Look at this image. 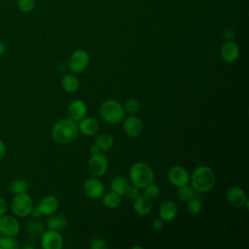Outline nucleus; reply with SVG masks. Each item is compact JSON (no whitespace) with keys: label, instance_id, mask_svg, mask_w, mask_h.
Returning <instances> with one entry per match:
<instances>
[{"label":"nucleus","instance_id":"nucleus-19","mask_svg":"<svg viewBox=\"0 0 249 249\" xmlns=\"http://www.w3.org/2000/svg\"><path fill=\"white\" fill-rule=\"evenodd\" d=\"M38 205L43 215L50 216L56 212L58 208V200L54 196L47 195L40 200Z\"/></svg>","mask_w":249,"mask_h":249},{"label":"nucleus","instance_id":"nucleus-33","mask_svg":"<svg viewBox=\"0 0 249 249\" xmlns=\"http://www.w3.org/2000/svg\"><path fill=\"white\" fill-rule=\"evenodd\" d=\"M124 196H125V197L128 199L134 200L139 196V189L134 185H129L125 190Z\"/></svg>","mask_w":249,"mask_h":249},{"label":"nucleus","instance_id":"nucleus-39","mask_svg":"<svg viewBox=\"0 0 249 249\" xmlns=\"http://www.w3.org/2000/svg\"><path fill=\"white\" fill-rule=\"evenodd\" d=\"M5 155H6V146L4 142L0 139V161L4 159Z\"/></svg>","mask_w":249,"mask_h":249},{"label":"nucleus","instance_id":"nucleus-27","mask_svg":"<svg viewBox=\"0 0 249 249\" xmlns=\"http://www.w3.org/2000/svg\"><path fill=\"white\" fill-rule=\"evenodd\" d=\"M18 243L15 236L0 234V249H18Z\"/></svg>","mask_w":249,"mask_h":249},{"label":"nucleus","instance_id":"nucleus-11","mask_svg":"<svg viewBox=\"0 0 249 249\" xmlns=\"http://www.w3.org/2000/svg\"><path fill=\"white\" fill-rule=\"evenodd\" d=\"M83 189L85 194L92 199L100 198L104 194V185L97 177H90L84 182Z\"/></svg>","mask_w":249,"mask_h":249},{"label":"nucleus","instance_id":"nucleus-7","mask_svg":"<svg viewBox=\"0 0 249 249\" xmlns=\"http://www.w3.org/2000/svg\"><path fill=\"white\" fill-rule=\"evenodd\" d=\"M88 167L89 173L93 177L103 176L108 169V159L105 155L100 153L90 155V158L88 162Z\"/></svg>","mask_w":249,"mask_h":249},{"label":"nucleus","instance_id":"nucleus-34","mask_svg":"<svg viewBox=\"0 0 249 249\" xmlns=\"http://www.w3.org/2000/svg\"><path fill=\"white\" fill-rule=\"evenodd\" d=\"M89 248H91V249H106L107 244L104 239H102L100 237H96L90 241Z\"/></svg>","mask_w":249,"mask_h":249},{"label":"nucleus","instance_id":"nucleus-14","mask_svg":"<svg viewBox=\"0 0 249 249\" xmlns=\"http://www.w3.org/2000/svg\"><path fill=\"white\" fill-rule=\"evenodd\" d=\"M222 59L226 63L234 62L239 56V48L232 40H227L220 49Z\"/></svg>","mask_w":249,"mask_h":249},{"label":"nucleus","instance_id":"nucleus-28","mask_svg":"<svg viewBox=\"0 0 249 249\" xmlns=\"http://www.w3.org/2000/svg\"><path fill=\"white\" fill-rule=\"evenodd\" d=\"M187 210H188L189 213H191L193 215H196V214L201 212V210H202V203L200 201V198H198L196 196H196L192 199H190L187 202Z\"/></svg>","mask_w":249,"mask_h":249},{"label":"nucleus","instance_id":"nucleus-17","mask_svg":"<svg viewBox=\"0 0 249 249\" xmlns=\"http://www.w3.org/2000/svg\"><path fill=\"white\" fill-rule=\"evenodd\" d=\"M78 128L79 132L86 136H92L94 135L99 129L98 122L90 117H85L81 121H79Z\"/></svg>","mask_w":249,"mask_h":249},{"label":"nucleus","instance_id":"nucleus-35","mask_svg":"<svg viewBox=\"0 0 249 249\" xmlns=\"http://www.w3.org/2000/svg\"><path fill=\"white\" fill-rule=\"evenodd\" d=\"M223 37L227 40H232L234 38V31L231 28H226L223 31Z\"/></svg>","mask_w":249,"mask_h":249},{"label":"nucleus","instance_id":"nucleus-9","mask_svg":"<svg viewBox=\"0 0 249 249\" xmlns=\"http://www.w3.org/2000/svg\"><path fill=\"white\" fill-rule=\"evenodd\" d=\"M168 180L173 186L179 188L189 184L190 174L185 167L181 165H175L168 171Z\"/></svg>","mask_w":249,"mask_h":249},{"label":"nucleus","instance_id":"nucleus-24","mask_svg":"<svg viewBox=\"0 0 249 249\" xmlns=\"http://www.w3.org/2000/svg\"><path fill=\"white\" fill-rule=\"evenodd\" d=\"M28 189H29V185H28L27 181L23 178H17L15 180H13L9 185V190L14 196L18 195V194L27 193Z\"/></svg>","mask_w":249,"mask_h":249},{"label":"nucleus","instance_id":"nucleus-13","mask_svg":"<svg viewBox=\"0 0 249 249\" xmlns=\"http://www.w3.org/2000/svg\"><path fill=\"white\" fill-rule=\"evenodd\" d=\"M87 112H88V108L86 103L80 99L73 100L71 103L68 104L66 108V114L68 119L74 122H79L83 118H85L87 115Z\"/></svg>","mask_w":249,"mask_h":249},{"label":"nucleus","instance_id":"nucleus-38","mask_svg":"<svg viewBox=\"0 0 249 249\" xmlns=\"http://www.w3.org/2000/svg\"><path fill=\"white\" fill-rule=\"evenodd\" d=\"M163 221L159 217L158 219H155L154 221H153V224H152V226H153V229H155V230H157V231H160V230H161L162 228H163Z\"/></svg>","mask_w":249,"mask_h":249},{"label":"nucleus","instance_id":"nucleus-36","mask_svg":"<svg viewBox=\"0 0 249 249\" xmlns=\"http://www.w3.org/2000/svg\"><path fill=\"white\" fill-rule=\"evenodd\" d=\"M30 215L33 217V218H40L43 216L42 212H41V209L39 207V205H33L32 209H31V212H30Z\"/></svg>","mask_w":249,"mask_h":249},{"label":"nucleus","instance_id":"nucleus-12","mask_svg":"<svg viewBox=\"0 0 249 249\" xmlns=\"http://www.w3.org/2000/svg\"><path fill=\"white\" fill-rule=\"evenodd\" d=\"M123 121V129L127 136L135 138L141 134L143 129V123L138 117L130 115Z\"/></svg>","mask_w":249,"mask_h":249},{"label":"nucleus","instance_id":"nucleus-6","mask_svg":"<svg viewBox=\"0 0 249 249\" xmlns=\"http://www.w3.org/2000/svg\"><path fill=\"white\" fill-rule=\"evenodd\" d=\"M89 55L88 52L85 50L79 49L72 53L68 61V68L73 73H81L83 72L89 65Z\"/></svg>","mask_w":249,"mask_h":249},{"label":"nucleus","instance_id":"nucleus-1","mask_svg":"<svg viewBox=\"0 0 249 249\" xmlns=\"http://www.w3.org/2000/svg\"><path fill=\"white\" fill-rule=\"evenodd\" d=\"M53 139L60 144H67L76 139L79 133L78 124L70 119H61L52 127Z\"/></svg>","mask_w":249,"mask_h":249},{"label":"nucleus","instance_id":"nucleus-37","mask_svg":"<svg viewBox=\"0 0 249 249\" xmlns=\"http://www.w3.org/2000/svg\"><path fill=\"white\" fill-rule=\"evenodd\" d=\"M7 209H8L7 200L4 197L0 196V216L4 215L7 212Z\"/></svg>","mask_w":249,"mask_h":249},{"label":"nucleus","instance_id":"nucleus-3","mask_svg":"<svg viewBox=\"0 0 249 249\" xmlns=\"http://www.w3.org/2000/svg\"><path fill=\"white\" fill-rule=\"evenodd\" d=\"M129 179L138 189H144L154 182L155 174L153 169L143 161L134 162L129 169Z\"/></svg>","mask_w":249,"mask_h":249},{"label":"nucleus","instance_id":"nucleus-32","mask_svg":"<svg viewBox=\"0 0 249 249\" xmlns=\"http://www.w3.org/2000/svg\"><path fill=\"white\" fill-rule=\"evenodd\" d=\"M124 111L127 112L129 115L136 114L140 109V103L135 98H129L124 103Z\"/></svg>","mask_w":249,"mask_h":249},{"label":"nucleus","instance_id":"nucleus-4","mask_svg":"<svg viewBox=\"0 0 249 249\" xmlns=\"http://www.w3.org/2000/svg\"><path fill=\"white\" fill-rule=\"evenodd\" d=\"M103 121L109 124H117L124 119V109L122 104L114 99L105 100L99 108Z\"/></svg>","mask_w":249,"mask_h":249},{"label":"nucleus","instance_id":"nucleus-41","mask_svg":"<svg viewBox=\"0 0 249 249\" xmlns=\"http://www.w3.org/2000/svg\"><path fill=\"white\" fill-rule=\"evenodd\" d=\"M6 51V46L4 44V42L0 41V55H2Z\"/></svg>","mask_w":249,"mask_h":249},{"label":"nucleus","instance_id":"nucleus-8","mask_svg":"<svg viewBox=\"0 0 249 249\" xmlns=\"http://www.w3.org/2000/svg\"><path fill=\"white\" fill-rule=\"evenodd\" d=\"M20 231V224L16 216L4 214L0 216V234L17 236Z\"/></svg>","mask_w":249,"mask_h":249},{"label":"nucleus","instance_id":"nucleus-5","mask_svg":"<svg viewBox=\"0 0 249 249\" xmlns=\"http://www.w3.org/2000/svg\"><path fill=\"white\" fill-rule=\"evenodd\" d=\"M33 205V199L27 193L18 194L15 195L12 199L11 210L16 217L24 218L30 215Z\"/></svg>","mask_w":249,"mask_h":249},{"label":"nucleus","instance_id":"nucleus-21","mask_svg":"<svg viewBox=\"0 0 249 249\" xmlns=\"http://www.w3.org/2000/svg\"><path fill=\"white\" fill-rule=\"evenodd\" d=\"M67 226V220L62 215H54L52 214L47 219V227L49 230L60 231L64 230Z\"/></svg>","mask_w":249,"mask_h":249},{"label":"nucleus","instance_id":"nucleus-40","mask_svg":"<svg viewBox=\"0 0 249 249\" xmlns=\"http://www.w3.org/2000/svg\"><path fill=\"white\" fill-rule=\"evenodd\" d=\"M89 152H90V155H94V154L100 153L99 149H98V148H97L95 145H93V146H91V147H90V149H89Z\"/></svg>","mask_w":249,"mask_h":249},{"label":"nucleus","instance_id":"nucleus-31","mask_svg":"<svg viewBox=\"0 0 249 249\" xmlns=\"http://www.w3.org/2000/svg\"><path fill=\"white\" fill-rule=\"evenodd\" d=\"M160 190L159 188V186L151 183L150 185H148L147 187L144 188V196H146L147 197H149L151 200H155L160 196Z\"/></svg>","mask_w":249,"mask_h":249},{"label":"nucleus","instance_id":"nucleus-15","mask_svg":"<svg viewBox=\"0 0 249 249\" xmlns=\"http://www.w3.org/2000/svg\"><path fill=\"white\" fill-rule=\"evenodd\" d=\"M226 197L228 202L234 207L243 206L248 200L245 192L238 186L231 187L226 194Z\"/></svg>","mask_w":249,"mask_h":249},{"label":"nucleus","instance_id":"nucleus-23","mask_svg":"<svg viewBox=\"0 0 249 249\" xmlns=\"http://www.w3.org/2000/svg\"><path fill=\"white\" fill-rule=\"evenodd\" d=\"M113 137L107 133L99 134L94 141V145L99 149L100 152L109 151L113 146Z\"/></svg>","mask_w":249,"mask_h":249},{"label":"nucleus","instance_id":"nucleus-2","mask_svg":"<svg viewBox=\"0 0 249 249\" xmlns=\"http://www.w3.org/2000/svg\"><path fill=\"white\" fill-rule=\"evenodd\" d=\"M190 182L196 192L200 194L207 193L215 184L214 171L207 165L198 166L190 176Z\"/></svg>","mask_w":249,"mask_h":249},{"label":"nucleus","instance_id":"nucleus-16","mask_svg":"<svg viewBox=\"0 0 249 249\" xmlns=\"http://www.w3.org/2000/svg\"><path fill=\"white\" fill-rule=\"evenodd\" d=\"M177 205L172 200H165L159 207V217L163 222H170L174 220L177 216Z\"/></svg>","mask_w":249,"mask_h":249},{"label":"nucleus","instance_id":"nucleus-20","mask_svg":"<svg viewBox=\"0 0 249 249\" xmlns=\"http://www.w3.org/2000/svg\"><path fill=\"white\" fill-rule=\"evenodd\" d=\"M128 186H129L128 180L124 176H123V175L115 176L111 180V183H110L111 191L115 192L119 196H124V192H125V190L127 189Z\"/></svg>","mask_w":249,"mask_h":249},{"label":"nucleus","instance_id":"nucleus-26","mask_svg":"<svg viewBox=\"0 0 249 249\" xmlns=\"http://www.w3.org/2000/svg\"><path fill=\"white\" fill-rule=\"evenodd\" d=\"M196 196V191L192 186H182L178 188L177 192V197L184 202H188L190 199H192Z\"/></svg>","mask_w":249,"mask_h":249},{"label":"nucleus","instance_id":"nucleus-10","mask_svg":"<svg viewBox=\"0 0 249 249\" xmlns=\"http://www.w3.org/2000/svg\"><path fill=\"white\" fill-rule=\"evenodd\" d=\"M41 245L44 249H60L63 246V237L59 231L49 230L41 235Z\"/></svg>","mask_w":249,"mask_h":249},{"label":"nucleus","instance_id":"nucleus-25","mask_svg":"<svg viewBox=\"0 0 249 249\" xmlns=\"http://www.w3.org/2000/svg\"><path fill=\"white\" fill-rule=\"evenodd\" d=\"M102 197V204L110 209L117 208L121 203V196L116 194L115 192L111 191L106 194H103Z\"/></svg>","mask_w":249,"mask_h":249},{"label":"nucleus","instance_id":"nucleus-18","mask_svg":"<svg viewBox=\"0 0 249 249\" xmlns=\"http://www.w3.org/2000/svg\"><path fill=\"white\" fill-rule=\"evenodd\" d=\"M153 209V200L144 195H139L133 202V210L140 216L148 215Z\"/></svg>","mask_w":249,"mask_h":249},{"label":"nucleus","instance_id":"nucleus-22","mask_svg":"<svg viewBox=\"0 0 249 249\" xmlns=\"http://www.w3.org/2000/svg\"><path fill=\"white\" fill-rule=\"evenodd\" d=\"M80 83L78 78L73 74H66L61 79V87L62 89L69 93L76 92L79 89Z\"/></svg>","mask_w":249,"mask_h":249},{"label":"nucleus","instance_id":"nucleus-29","mask_svg":"<svg viewBox=\"0 0 249 249\" xmlns=\"http://www.w3.org/2000/svg\"><path fill=\"white\" fill-rule=\"evenodd\" d=\"M26 230L30 234L36 236H41L45 231L43 224L38 221H30L26 226Z\"/></svg>","mask_w":249,"mask_h":249},{"label":"nucleus","instance_id":"nucleus-30","mask_svg":"<svg viewBox=\"0 0 249 249\" xmlns=\"http://www.w3.org/2000/svg\"><path fill=\"white\" fill-rule=\"evenodd\" d=\"M18 9L22 13H30L35 9V0H17Z\"/></svg>","mask_w":249,"mask_h":249}]
</instances>
